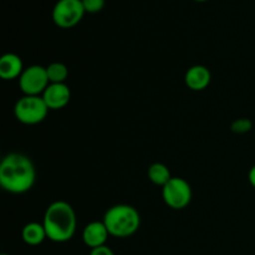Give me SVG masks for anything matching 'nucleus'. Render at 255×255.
<instances>
[{
	"instance_id": "f257e3e1",
	"label": "nucleus",
	"mask_w": 255,
	"mask_h": 255,
	"mask_svg": "<svg viewBox=\"0 0 255 255\" xmlns=\"http://www.w3.org/2000/svg\"><path fill=\"white\" fill-rule=\"evenodd\" d=\"M36 181V169L27 156L17 152L6 154L0 162V186L11 194L29 192Z\"/></svg>"
},
{
	"instance_id": "f03ea898",
	"label": "nucleus",
	"mask_w": 255,
	"mask_h": 255,
	"mask_svg": "<svg viewBox=\"0 0 255 255\" xmlns=\"http://www.w3.org/2000/svg\"><path fill=\"white\" fill-rule=\"evenodd\" d=\"M47 239L54 243H66L76 233V213L70 203L55 201L46 208L42 218Z\"/></svg>"
},
{
	"instance_id": "7ed1b4c3",
	"label": "nucleus",
	"mask_w": 255,
	"mask_h": 255,
	"mask_svg": "<svg viewBox=\"0 0 255 255\" xmlns=\"http://www.w3.org/2000/svg\"><path fill=\"white\" fill-rule=\"evenodd\" d=\"M104 223L110 236L115 238H128L141 227V216L129 204H116L110 207L104 216Z\"/></svg>"
},
{
	"instance_id": "20e7f679",
	"label": "nucleus",
	"mask_w": 255,
	"mask_h": 255,
	"mask_svg": "<svg viewBox=\"0 0 255 255\" xmlns=\"http://www.w3.org/2000/svg\"><path fill=\"white\" fill-rule=\"evenodd\" d=\"M49 107L45 104L41 96H24L20 97L14 106L15 119L22 125L34 126L39 125L46 119Z\"/></svg>"
},
{
	"instance_id": "39448f33",
	"label": "nucleus",
	"mask_w": 255,
	"mask_h": 255,
	"mask_svg": "<svg viewBox=\"0 0 255 255\" xmlns=\"http://www.w3.org/2000/svg\"><path fill=\"white\" fill-rule=\"evenodd\" d=\"M85 14L81 0H57L52 7L51 17L60 29H71L80 24Z\"/></svg>"
},
{
	"instance_id": "423d86ee",
	"label": "nucleus",
	"mask_w": 255,
	"mask_h": 255,
	"mask_svg": "<svg viewBox=\"0 0 255 255\" xmlns=\"http://www.w3.org/2000/svg\"><path fill=\"white\" fill-rule=\"evenodd\" d=\"M192 187L181 177H172L166 186L162 187V198L167 207L174 211L187 208L192 201Z\"/></svg>"
},
{
	"instance_id": "0eeeda50",
	"label": "nucleus",
	"mask_w": 255,
	"mask_h": 255,
	"mask_svg": "<svg viewBox=\"0 0 255 255\" xmlns=\"http://www.w3.org/2000/svg\"><path fill=\"white\" fill-rule=\"evenodd\" d=\"M50 85L46 67L41 65H31L25 67L19 77V87L26 96H41Z\"/></svg>"
},
{
	"instance_id": "6e6552de",
	"label": "nucleus",
	"mask_w": 255,
	"mask_h": 255,
	"mask_svg": "<svg viewBox=\"0 0 255 255\" xmlns=\"http://www.w3.org/2000/svg\"><path fill=\"white\" fill-rule=\"evenodd\" d=\"M41 97L49 110L57 111L69 105L71 100V90L66 84H50Z\"/></svg>"
},
{
	"instance_id": "1a4fd4ad",
	"label": "nucleus",
	"mask_w": 255,
	"mask_h": 255,
	"mask_svg": "<svg viewBox=\"0 0 255 255\" xmlns=\"http://www.w3.org/2000/svg\"><path fill=\"white\" fill-rule=\"evenodd\" d=\"M110 233L105 226L104 221H94L86 224L82 231V241L85 246L90 249L99 248V247L106 246Z\"/></svg>"
},
{
	"instance_id": "9d476101",
	"label": "nucleus",
	"mask_w": 255,
	"mask_h": 255,
	"mask_svg": "<svg viewBox=\"0 0 255 255\" xmlns=\"http://www.w3.org/2000/svg\"><path fill=\"white\" fill-rule=\"evenodd\" d=\"M212 81V74L209 69L203 65H194L186 71L184 84L192 91H203Z\"/></svg>"
},
{
	"instance_id": "9b49d317",
	"label": "nucleus",
	"mask_w": 255,
	"mask_h": 255,
	"mask_svg": "<svg viewBox=\"0 0 255 255\" xmlns=\"http://www.w3.org/2000/svg\"><path fill=\"white\" fill-rule=\"evenodd\" d=\"M24 70V64L19 55L7 52L0 57V77L5 81L19 80Z\"/></svg>"
},
{
	"instance_id": "f8f14e48",
	"label": "nucleus",
	"mask_w": 255,
	"mask_h": 255,
	"mask_svg": "<svg viewBox=\"0 0 255 255\" xmlns=\"http://www.w3.org/2000/svg\"><path fill=\"white\" fill-rule=\"evenodd\" d=\"M21 238L24 243L30 247H36L42 244L45 239H47L44 224L39 223V222H30V223L25 224L21 231Z\"/></svg>"
},
{
	"instance_id": "ddd939ff",
	"label": "nucleus",
	"mask_w": 255,
	"mask_h": 255,
	"mask_svg": "<svg viewBox=\"0 0 255 255\" xmlns=\"http://www.w3.org/2000/svg\"><path fill=\"white\" fill-rule=\"evenodd\" d=\"M147 176H148V179L154 184V186L158 187L166 186L169 182V179L172 178L168 167L163 163H159V162L152 163L151 166L148 167Z\"/></svg>"
},
{
	"instance_id": "4468645a",
	"label": "nucleus",
	"mask_w": 255,
	"mask_h": 255,
	"mask_svg": "<svg viewBox=\"0 0 255 255\" xmlns=\"http://www.w3.org/2000/svg\"><path fill=\"white\" fill-rule=\"evenodd\" d=\"M47 77L50 84H65L69 77V69L65 64L59 61L51 62L46 66Z\"/></svg>"
},
{
	"instance_id": "2eb2a0df",
	"label": "nucleus",
	"mask_w": 255,
	"mask_h": 255,
	"mask_svg": "<svg viewBox=\"0 0 255 255\" xmlns=\"http://www.w3.org/2000/svg\"><path fill=\"white\" fill-rule=\"evenodd\" d=\"M252 128H253V122H252V120L246 119V117L234 120L231 125L232 132L237 134L248 133L249 131H252Z\"/></svg>"
},
{
	"instance_id": "dca6fc26",
	"label": "nucleus",
	"mask_w": 255,
	"mask_h": 255,
	"mask_svg": "<svg viewBox=\"0 0 255 255\" xmlns=\"http://www.w3.org/2000/svg\"><path fill=\"white\" fill-rule=\"evenodd\" d=\"M86 14H97L105 7L106 0H81Z\"/></svg>"
},
{
	"instance_id": "f3484780",
	"label": "nucleus",
	"mask_w": 255,
	"mask_h": 255,
	"mask_svg": "<svg viewBox=\"0 0 255 255\" xmlns=\"http://www.w3.org/2000/svg\"><path fill=\"white\" fill-rule=\"evenodd\" d=\"M90 255H115V253L110 247L102 246V247H99V248L91 249Z\"/></svg>"
},
{
	"instance_id": "a211bd4d",
	"label": "nucleus",
	"mask_w": 255,
	"mask_h": 255,
	"mask_svg": "<svg viewBox=\"0 0 255 255\" xmlns=\"http://www.w3.org/2000/svg\"><path fill=\"white\" fill-rule=\"evenodd\" d=\"M248 181L249 183L252 184V187L255 189V164L249 169V173H248Z\"/></svg>"
},
{
	"instance_id": "6ab92c4d",
	"label": "nucleus",
	"mask_w": 255,
	"mask_h": 255,
	"mask_svg": "<svg viewBox=\"0 0 255 255\" xmlns=\"http://www.w3.org/2000/svg\"><path fill=\"white\" fill-rule=\"evenodd\" d=\"M193 1H197V2H206V1H208V0H193Z\"/></svg>"
},
{
	"instance_id": "aec40b11",
	"label": "nucleus",
	"mask_w": 255,
	"mask_h": 255,
	"mask_svg": "<svg viewBox=\"0 0 255 255\" xmlns=\"http://www.w3.org/2000/svg\"><path fill=\"white\" fill-rule=\"evenodd\" d=\"M1 255H9V254H1Z\"/></svg>"
}]
</instances>
